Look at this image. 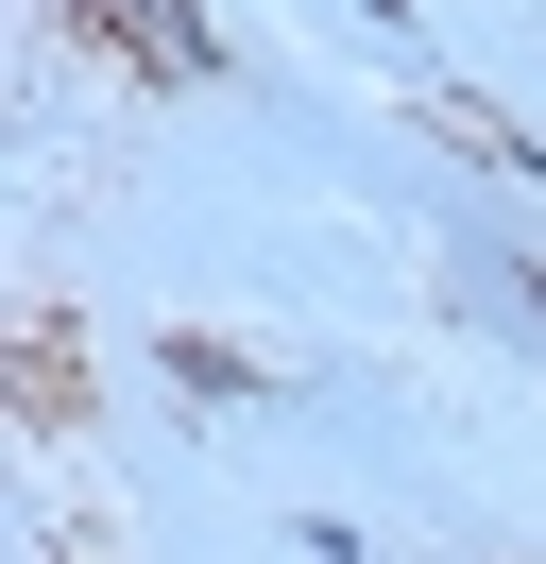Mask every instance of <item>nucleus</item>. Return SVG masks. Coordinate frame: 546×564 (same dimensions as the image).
<instances>
[{"mask_svg": "<svg viewBox=\"0 0 546 564\" xmlns=\"http://www.w3.org/2000/svg\"><path fill=\"white\" fill-rule=\"evenodd\" d=\"M86 18H102V35H120V52H136V69H154V86H205V69H222V52H205V18H188V0H86Z\"/></svg>", "mask_w": 546, "mask_h": 564, "instance_id": "obj_1", "label": "nucleus"}, {"mask_svg": "<svg viewBox=\"0 0 546 564\" xmlns=\"http://www.w3.org/2000/svg\"><path fill=\"white\" fill-rule=\"evenodd\" d=\"M495 308H512V343H546V274H495Z\"/></svg>", "mask_w": 546, "mask_h": 564, "instance_id": "obj_2", "label": "nucleus"}]
</instances>
